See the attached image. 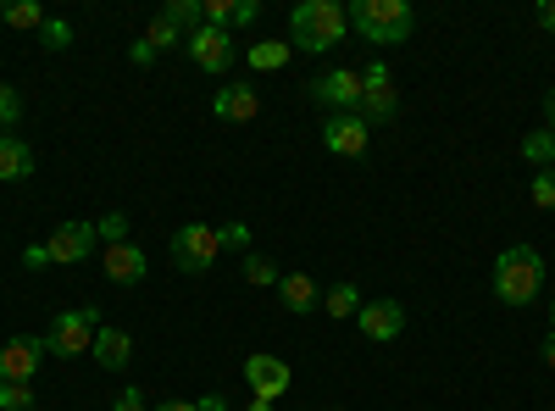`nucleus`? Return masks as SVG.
I'll list each match as a JSON object with an SVG mask.
<instances>
[{"label": "nucleus", "instance_id": "nucleus-37", "mask_svg": "<svg viewBox=\"0 0 555 411\" xmlns=\"http://www.w3.org/2000/svg\"><path fill=\"white\" fill-rule=\"evenodd\" d=\"M195 406H201V411H228V395H217V389H211V395H201Z\"/></svg>", "mask_w": 555, "mask_h": 411}, {"label": "nucleus", "instance_id": "nucleus-28", "mask_svg": "<svg viewBox=\"0 0 555 411\" xmlns=\"http://www.w3.org/2000/svg\"><path fill=\"white\" fill-rule=\"evenodd\" d=\"M39 395L28 384H0V411H34Z\"/></svg>", "mask_w": 555, "mask_h": 411}, {"label": "nucleus", "instance_id": "nucleus-25", "mask_svg": "<svg viewBox=\"0 0 555 411\" xmlns=\"http://www.w3.org/2000/svg\"><path fill=\"white\" fill-rule=\"evenodd\" d=\"M245 279H250L256 290H278V279H284V272H278V261H272V256L250 251V256H245Z\"/></svg>", "mask_w": 555, "mask_h": 411}, {"label": "nucleus", "instance_id": "nucleus-3", "mask_svg": "<svg viewBox=\"0 0 555 411\" xmlns=\"http://www.w3.org/2000/svg\"><path fill=\"white\" fill-rule=\"evenodd\" d=\"M345 17L366 44H405L411 28H416V12L405 7V0H350Z\"/></svg>", "mask_w": 555, "mask_h": 411}, {"label": "nucleus", "instance_id": "nucleus-10", "mask_svg": "<svg viewBox=\"0 0 555 411\" xmlns=\"http://www.w3.org/2000/svg\"><path fill=\"white\" fill-rule=\"evenodd\" d=\"M366 140H373V128H366L361 112H334L322 123V151L334 156H366Z\"/></svg>", "mask_w": 555, "mask_h": 411}, {"label": "nucleus", "instance_id": "nucleus-34", "mask_svg": "<svg viewBox=\"0 0 555 411\" xmlns=\"http://www.w3.org/2000/svg\"><path fill=\"white\" fill-rule=\"evenodd\" d=\"M128 62H133V67H151V62H156V51H151L145 39H133V44H128Z\"/></svg>", "mask_w": 555, "mask_h": 411}, {"label": "nucleus", "instance_id": "nucleus-31", "mask_svg": "<svg viewBox=\"0 0 555 411\" xmlns=\"http://www.w3.org/2000/svg\"><path fill=\"white\" fill-rule=\"evenodd\" d=\"M217 240H222V251H250V228L245 222H222Z\"/></svg>", "mask_w": 555, "mask_h": 411}, {"label": "nucleus", "instance_id": "nucleus-35", "mask_svg": "<svg viewBox=\"0 0 555 411\" xmlns=\"http://www.w3.org/2000/svg\"><path fill=\"white\" fill-rule=\"evenodd\" d=\"M23 267H28V272L51 267V251H44V245H28V251H23Z\"/></svg>", "mask_w": 555, "mask_h": 411}, {"label": "nucleus", "instance_id": "nucleus-13", "mask_svg": "<svg viewBox=\"0 0 555 411\" xmlns=\"http://www.w3.org/2000/svg\"><path fill=\"white\" fill-rule=\"evenodd\" d=\"M44 356V334H17L12 345H0V384H28Z\"/></svg>", "mask_w": 555, "mask_h": 411}, {"label": "nucleus", "instance_id": "nucleus-6", "mask_svg": "<svg viewBox=\"0 0 555 411\" xmlns=\"http://www.w3.org/2000/svg\"><path fill=\"white\" fill-rule=\"evenodd\" d=\"M306 95L328 112H361V73L356 67H334V73H317L306 84Z\"/></svg>", "mask_w": 555, "mask_h": 411}, {"label": "nucleus", "instance_id": "nucleus-40", "mask_svg": "<svg viewBox=\"0 0 555 411\" xmlns=\"http://www.w3.org/2000/svg\"><path fill=\"white\" fill-rule=\"evenodd\" d=\"M544 117H550V128H555V89H550V95H544Z\"/></svg>", "mask_w": 555, "mask_h": 411}, {"label": "nucleus", "instance_id": "nucleus-30", "mask_svg": "<svg viewBox=\"0 0 555 411\" xmlns=\"http://www.w3.org/2000/svg\"><path fill=\"white\" fill-rule=\"evenodd\" d=\"M17 117H23V95H17L12 84H0V133H12Z\"/></svg>", "mask_w": 555, "mask_h": 411}, {"label": "nucleus", "instance_id": "nucleus-20", "mask_svg": "<svg viewBox=\"0 0 555 411\" xmlns=\"http://www.w3.org/2000/svg\"><path fill=\"white\" fill-rule=\"evenodd\" d=\"M289 56H295V44H278V39L250 44V67H256V73H284V67H289Z\"/></svg>", "mask_w": 555, "mask_h": 411}, {"label": "nucleus", "instance_id": "nucleus-41", "mask_svg": "<svg viewBox=\"0 0 555 411\" xmlns=\"http://www.w3.org/2000/svg\"><path fill=\"white\" fill-rule=\"evenodd\" d=\"M245 411H272V400H250V406H245Z\"/></svg>", "mask_w": 555, "mask_h": 411}, {"label": "nucleus", "instance_id": "nucleus-5", "mask_svg": "<svg viewBox=\"0 0 555 411\" xmlns=\"http://www.w3.org/2000/svg\"><path fill=\"white\" fill-rule=\"evenodd\" d=\"M95 329H101V311H95V306L56 311L51 334H44V350H51V356H89V345H95Z\"/></svg>", "mask_w": 555, "mask_h": 411}, {"label": "nucleus", "instance_id": "nucleus-14", "mask_svg": "<svg viewBox=\"0 0 555 411\" xmlns=\"http://www.w3.org/2000/svg\"><path fill=\"white\" fill-rule=\"evenodd\" d=\"M145 251H139L133 240H122V245H106L101 251V272L117 284V290H133V284H145Z\"/></svg>", "mask_w": 555, "mask_h": 411}, {"label": "nucleus", "instance_id": "nucleus-36", "mask_svg": "<svg viewBox=\"0 0 555 411\" xmlns=\"http://www.w3.org/2000/svg\"><path fill=\"white\" fill-rule=\"evenodd\" d=\"M533 23L555 34V0H539V7H533Z\"/></svg>", "mask_w": 555, "mask_h": 411}, {"label": "nucleus", "instance_id": "nucleus-11", "mask_svg": "<svg viewBox=\"0 0 555 411\" xmlns=\"http://www.w3.org/2000/svg\"><path fill=\"white\" fill-rule=\"evenodd\" d=\"M356 329H361V339H378V345H389V339H400L405 334V306L400 300H361V311H356Z\"/></svg>", "mask_w": 555, "mask_h": 411}, {"label": "nucleus", "instance_id": "nucleus-39", "mask_svg": "<svg viewBox=\"0 0 555 411\" xmlns=\"http://www.w3.org/2000/svg\"><path fill=\"white\" fill-rule=\"evenodd\" d=\"M544 368H550V373H555V334H550V339H544Z\"/></svg>", "mask_w": 555, "mask_h": 411}, {"label": "nucleus", "instance_id": "nucleus-29", "mask_svg": "<svg viewBox=\"0 0 555 411\" xmlns=\"http://www.w3.org/2000/svg\"><path fill=\"white\" fill-rule=\"evenodd\" d=\"M528 195H533V206H539V211H555V167L533 172V184H528Z\"/></svg>", "mask_w": 555, "mask_h": 411}, {"label": "nucleus", "instance_id": "nucleus-42", "mask_svg": "<svg viewBox=\"0 0 555 411\" xmlns=\"http://www.w3.org/2000/svg\"><path fill=\"white\" fill-rule=\"evenodd\" d=\"M550 323H555V300H550Z\"/></svg>", "mask_w": 555, "mask_h": 411}, {"label": "nucleus", "instance_id": "nucleus-32", "mask_svg": "<svg viewBox=\"0 0 555 411\" xmlns=\"http://www.w3.org/2000/svg\"><path fill=\"white\" fill-rule=\"evenodd\" d=\"M112 411H151V406H145V389H133V384H128V389L112 400Z\"/></svg>", "mask_w": 555, "mask_h": 411}, {"label": "nucleus", "instance_id": "nucleus-18", "mask_svg": "<svg viewBox=\"0 0 555 411\" xmlns=\"http://www.w3.org/2000/svg\"><path fill=\"white\" fill-rule=\"evenodd\" d=\"M28 172H34V151L17 133H0V184H23Z\"/></svg>", "mask_w": 555, "mask_h": 411}, {"label": "nucleus", "instance_id": "nucleus-19", "mask_svg": "<svg viewBox=\"0 0 555 411\" xmlns=\"http://www.w3.org/2000/svg\"><path fill=\"white\" fill-rule=\"evenodd\" d=\"M162 17H167V23H172L183 39H190L195 28H206V7H201V0H167Z\"/></svg>", "mask_w": 555, "mask_h": 411}, {"label": "nucleus", "instance_id": "nucleus-4", "mask_svg": "<svg viewBox=\"0 0 555 411\" xmlns=\"http://www.w3.org/2000/svg\"><path fill=\"white\" fill-rule=\"evenodd\" d=\"M172 267L178 272H190V279H201V272H211L217 267V256H222V240H217V228L211 222H183L178 234H172Z\"/></svg>", "mask_w": 555, "mask_h": 411}, {"label": "nucleus", "instance_id": "nucleus-15", "mask_svg": "<svg viewBox=\"0 0 555 411\" xmlns=\"http://www.w3.org/2000/svg\"><path fill=\"white\" fill-rule=\"evenodd\" d=\"M211 112H217L222 123H250V117L261 112V95H256V84L234 78L228 89H217V95H211Z\"/></svg>", "mask_w": 555, "mask_h": 411}, {"label": "nucleus", "instance_id": "nucleus-2", "mask_svg": "<svg viewBox=\"0 0 555 411\" xmlns=\"http://www.w3.org/2000/svg\"><path fill=\"white\" fill-rule=\"evenodd\" d=\"M350 34V17L339 0H300V7L289 12V44L295 51H334V44H345Z\"/></svg>", "mask_w": 555, "mask_h": 411}, {"label": "nucleus", "instance_id": "nucleus-24", "mask_svg": "<svg viewBox=\"0 0 555 411\" xmlns=\"http://www.w3.org/2000/svg\"><path fill=\"white\" fill-rule=\"evenodd\" d=\"M139 39H145L156 56H167V51H183V34H178V28H172V23H167L162 12H156V17L145 23V34H139Z\"/></svg>", "mask_w": 555, "mask_h": 411}, {"label": "nucleus", "instance_id": "nucleus-22", "mask_svg": "<svg viewBox=\"0 0 555 411\" xmlns=\"http://www.w3.org/2000/svg\"><path fill=\"white\" fill-rule=\"evenodd\" d=\"M522 162H528L533 172L555 167V128H539V133H528V140H522Z\"/></svg>", "mask_w": 555, "mask_h": 411}, {"label": "nucleus", "instance_id": "nucleus-1", "mask_svg": "<svg viewBox=\"0 0 555 411\" xmlns=\"http://www.w3.org/2000/svg\"><path fill=\"white\" fill-rule=\"evenodd\" d=\"M489 290L500 306H533L539 290H544V256L533 245H512V251H500L494 272H489Z\"/></svg>", "mask_w": 555, "mask_h": 411}, {"label": "nucleus", "instance_id": "nucleus-12", "mask_svg": "<svg viewBox=\"0 0 555 411\" xmlns=\"http://www.w3.org/2000/svg\"><path fill=\"white\" fill-rule=\"evenodd\" d=\"M245 384H250L256 400H284L295 373H289L284 356H245Z\"/></svg>", "mask_w": 555, "mask_h": 411}, {"label": "nucleus", "instance_id": "nucleus-26", "mask_svg": "<svg viewBox=\"0 0 555 411\" xmlns=\"http://www.w3.org/2000/svg\"><path fill=\"white\" fill-rule=\"evenodd\" d=\"M95 240H101V251H106V245H122V240H128V211H106V217L95 222Z\"/></svg>", "mask_w": 555, "mask_h": 411}, {"label": "nucleus", "instance_id": "nucleus-7", "mask_svg": "<svg viewBox=\"0 0 555 411\" xmlns=\"http://www.w3.org/2000/svg\"><path fill=\"white\" fill-rule=\"evenodd\" d=\"M395 112H400L395 73H389L384 62H366V73H361V117H366V128H373V123H389Z\"/></svg>", "mask_w": 555, "mask_h": 411}, {"label": "nucleus", "instance_id": "nucleus-17", "mask_svg": "<svg viewBox=\"0 0 555 411\" xmlns=\"http://www.w3.org/2000/svg\"><path fill=\"white\" fill-rule=\"evenodd\" d=\"M89 356H95L106 373H122L128 361H133V339H128V329H106V323H101V329H95V345H89Z\"/></svg>", "mask_w": 555, "mask_h": 411}, {"label": "nucleus", "instance_id": "nucleus-9", "mask_svg": "<svg viewBox=\"0 0 555 411\" xmlns=\"http://www.w3.org/2000/svg\"><path fill=\"white\" fill-rule=\"evenodd\" d=\"M44 251H51V261H56V267H78V261H89V256L101 251L95 222H56V234L44 240Z\"/></svg>", "mask_w": 555, "mask_h": 411}, {"label": "nucleus", "instance_id": "nucleus-21", "mask_svg": "<svg viewBox=\"0 0 555 411\" xmlns=\"http://www.w3.org/2000/svg\"><path fill=\"white\" fill-rule=\"evenodd\" d=\"M356 311H361V290L356 284H334L328 295H322V317H339V323L350 317V323H356Z\"/></svg>", "mask_w": 555, "mask_h": 411}, {"label": "nucleus", "instance_id": "nucleus-23", "mask_svg": "<svg viewBox=\"0 0 555 411\" xmlns=\"http://www.w3.org/2000/svg\"><path fill=\"white\" fill-rule=\"evenodd\" d=\"M0 23H7V28H44V7H39V0H7V7H0Z\"/></svg>", "mask_w": 555, "mask_h": 411}, {"label": "nucleus", "instance_id": "nucleus-27", "mask_svg": "<svg viewBox=\"0 0 555 411\" xmlns=\"http://www.w3.org/2000/svg\"><path fill=\"white\" fill-rule=\"evenodd\" d=\"M39 44H44V51H67V44H73V23L67 17H44Z\"/></svg>", "mask_w": 555, "mask_h": 411}, {"label": "nucleus", "instance_id": "nucleus-33", "mask_svg": "<svg viewBox=\"0 0 555 411\" xmlns=\"http://www.w3.org/2000/svg\"><path fill=\"white\" fill-rule=\"evenodd\" d=\"M261 17V7H256V0H234V28H250Z\"/></svg>", "mask_w": 555, "mask_h": 411}, {"label": "nucleus", "instance_id": "nucleus-16", "mask_svg": "<svg viewBox=\"0 0 555 411\" xmlns=\"http://www.w3.org/2000/svg\"><path fill=\"white\" fill-rule=\"evenodd\" d=\"M278 300H284V311H295V317L322 311V290L311 284V272H284V279H278Z\"/></svg>", "mask_w": 555, "mask_h": 411}, {"label": "nucleus", "instance_id": "nucleus-38", "mask_svg": "<svg viewBox=\"0 0 555 411\" xmlns=\"http://www.w3.org/2000/svg\"><path fill=\"white\" fill-rule=\"evenodd\" d=\"M151 411H201V406H195V400H156Z\"/></svg>", "mask_w": 555, "mask_h": 411}, {"label": "nucleus", "instance_id": "nucleus-8", "mask_svg": "<svg viewBox=\"0 0 555 411\" xmlns=\"http://www.w3.org/2000/svg\"><path fill=\"white\" fill-rule=\"evenodd\" d=\"M183 51H190V62L201 67V73H228V67H234V34H228V28H195L190 39H183Z\"/></svg>", "mask_w": 555, "mask_h": 411}]
</instances>
